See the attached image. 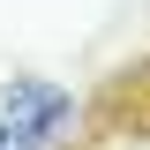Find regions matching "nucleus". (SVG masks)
I'll list each match as a JSON object with an SVG mask.
<instances>
[{
  "mask_svg": "<svg viewBox=\"0 0 150 150\" xmlns=\"http://www.w3.org/2000/svg\"><path fill=\"white\" fill-rule=\"evenodd\" d=\"M0 128H8V150H60V135L75 128V90L45 83V75H8L0 83Z\"/></svg>",
  "mask_w": 150,
  "mask_h": 150,
  "instance_id": "f257e3e1",
  "label": "nucleus"
},
{
  "mask_svg": "<svg viewBox=\"0 0 150 150\" xmlns=\"http://www.w3.org/2000/svg\"><path fill=\"white\" fill-rule=\"evenodd\" d=\"M90 150H150V128L135 120V128H112V135H98Z\"/></svg>",
  "mask_w": 150,
  "mask_h": 150,
  "instance_id": "f03ea898",
  "label": "nucleus"
},
{
  "mask_svg": "<svg viewBox=\"0 0 150 150\" xmlns=\"http://www.w3.org/2000/svg\"><path fill=\"white\" fill-rule=\"evenodd\" d=\"M0 150H8V128H0Z\"/></svg>",
  "mask_w": 150,
  "mask_h": 150,
  "instance_id": "7ed1b4c3",
  "label": "nucleus"
}]
</instances>
